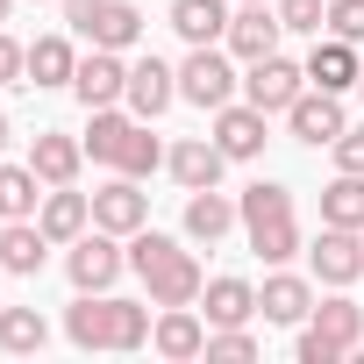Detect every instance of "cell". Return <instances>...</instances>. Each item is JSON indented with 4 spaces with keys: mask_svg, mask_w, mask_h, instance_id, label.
<instances>
[{
    "mask_svg": "<svg viewBox=\"0 0 364 364\" xmlns=\"http://www.w3.org/2000/svg\"><path fill=\"white\" fill-rule=\"evenodd\" d=\"M129 272L143 279V293H150V307H193L200 300V257L178 243V236H157L150 222L129 236Z\"/></svg>",
    "mask_w": 364,
    "mask_h": 364,
    "instance_id": "6da1fadb",
    "label": "cell"
},
{
    "mask_svg": "<svg viewBox=\"0 0 364 364\" xmlns=\"http://www.w3.org/2000/svg\"><path fill=\"white\" fill-rule=\"evenodd\" d=\"M65 336L79 350H143L150 343V307L143 300H114V293H79L65 307Z\"/></svg>",
    "mask_w": 364,
    "mask_h": 364,
    "instance_id": "7a4b0ae2",
    "label": "cell"
},
{
    "mask_svg": "<svg viewBox=\"0 0 364 364\" xmlns=\"http://www.w3.org/2000/svg\"><path fill=\"white\" fill-rule=\"evenodd\" d=\"M86 150H93V164H107V171H129V178H150V171L164 164V150H157L150 122H143V114H122V107H93Z\"/></svg>",
    "mask_w": 364,
    "mask_h": 364,
    "instance_id": "3957f363",
    "label": "cell"
},
{
    "mask_svg": "<svg viewBox=\"0 0 364 364\" xmlns=\"http://www.w3.org/2000/svg\"><path fill=\"white\" fill-rule=\"evenodd\" d=\"M243 229H250V250L264 264H286L300 250V222H293V193L279 186V178H257V186H243Z\"/></svg>",
    "mask_w": 364,
    "mask_h": 364,
    "instance_id": "277c9868",
    "label": "cell"
},
{
    "mask_svg": "<svg viewBox=\"0 0 364 364\" xmlns=\"http://www.w3.org/2000/svg\"><path fill=\"white\" fill-rule=\"evenodd\" d=\"M65 272H72L79 293H107V286L129 272V250H122L114 229H86L79 243H65Z\"/></svg>",
    "mask_w": 364,
    "mask_h": 364,
    "instance_id": "5b68a950",
    "label": "cell"
},
{
    "mask_svg": "<svg viewBox=\"0 0 364 364\" xmlns=\"http://www.w3.org/2000/svg\"><path fill=\"white\" fill-rule=\"evenodd\" d=\"M178 100H193V107H229L236 100V65H229V50H215V43H193V58L178 65Z\"/></svg>",
    "mask_w": 364,
    "mask_h": 364,
    "instance_id": "8992f818",
    "label": "cell"
},
{
    "mask_svg": "<svg viewBox=\"0 0 364 364\" xmlns=\"http://www.w3.org/2000/svg\"><path fill=\"white\" fill-rule=\"evenodd\" d=\"M300 93H307V65H293V58H279V50H272V58H257V65L243 72V100H250V107H264V114H286Z\"/></svg>",
    "mask_w": 364,
    "mask_h": 364,
    "instance_id": "52a82bcc",
    "label": "cell"
},
{
    "mask_svg": "<svg viewBox=\"0 0 364 364\" xmlns=\"http://www.w3.org/2000/svg\"><path fill=\"white\" fill-rule=\"evenodd\" d=\"M279 36H286V22H279V8L272 0H243V8L229 15V58H243V65H257V58H272L279 50Z\"/></svg>",
    "mask_w": 364,
    "mask_h": 364,
    "instance_id": "ba28073f",
    "label": "cell"
},
{
    "mask_svg": "<svg viewBox=\"0 0 364 364\" xmlns=\"http://www.w3.org/2000/svg\"><path fill=\"white\" fill-rule=\"evenodd\" d=\"M307 264H314L321 286H357V279H364V229H328V222H321Z\"/></svg>",
    "mask_w": 364,
    "mask_h": 364,
    "instance_id": "9c48e42d",
    "label": "cell"
},
{
    "mask_svg": "<svg viewBox=\"0 0 364 364\" xmlns=\"http://www.w3.org/2000/svg\"><path fill=\"white\" fill-rule=\"evenodd\" d=\"M150 222V193L136 186L129 171H114L107 186H93V229H114V236H136Z\"/></svg>",
    "mask_w": 364,
    "mask_h": 364,
    "instance_id": "30bf717a",
    "label": "cell"
},
{
    "mask_svg": "<svg viewBox=\"0 0 364 364\" xmlns=\"http://www.w3.org/2000/svg\"><path fill=\"white\" fill-rule=\"evenodd\" d=\"M72 93L86 100V114H93V107H114V100L129 93V65H122V50H100V43H93V50L79 58V72H72Z\"/></svg>",
    "mask_w": 364,
    "mask_h": 364,
    "instance_id": "8fae6325",
    "label": "cell"
},
{
    "mask_svg": "<svg viewBox=\"0 0 364 364\" xmlns=\"http://www.w3.org/2000/svg\"><path fill=\"white\" fill-rule=\"evenodd\" d=\"M286 122H293V136H300V143H314V150H321V143H336V136L350 129L343 93H321V86H307V93L286 107Z\"/></svg>",
    "mask_w": 364,
    "mask_h": 364,
    "instance_id": "7c38bea8",
    "label": "cell"
},
{
    "mask_svg": "<svg viewBox=\"0 0 364 364\" xmlns=\"http://www.w3.org/2000/svg\"><path fill=\"white\" fill-rule=\"evenodd\" d=\"M122 100H129V114L157 122V114L178 100V72H171L164 58H136V65H129V93H122Z\"/></svg>",
    "mask_w": 364,
    "mask_h": 364,
    "instance_id": "4fadbf2b",
    "label": "cell"
},
{
    "mask_svg": "<svg viewBox=\"0 0 364 364\" xmlns=\"http://www.w3.org/2000/svg\"><path fill=\"white\" fill-rule=\"evenodd\" d=\"M164 164H171V178H178V186H186V193H200V186H222V143L215 136H186V143H171L164 150Z\"/></svg>",
    "mask_w": 364,
    "mask_h": 364,
    "instance_id": "5bb4252c",
    "label": "cell"
},
{
    "mask_svg": "<svg viewBox=\"0 0 364 364\" xmlns=\"http://www.w3.org/2000/svg\"><path fill=\"white\" fill-rule=\"evenodd\" d=\"M357 79H364L357 43H343V36H314V50H307V86H321V93H350Z\"/></svg>",
    "mask_w": 364,
    "mask_h": 364,
    "instance_id": "9a60e30c",
    "label": "cell"
},
{
    "mask_svg": "<svg viewBox=\"0 0 364 364\" xmlns=\"http://www.w3.org/2000/svg\"><path fill=\"white\" fill-rule=\"evenodd\" d=\"M215 143H222V157H229V164L257 157V150H264V107H250V100H243V107H236V100H229V107H215Z\"/></svg>",
    "mask_w": 364,
    "mask_h": 364,
    "instance_id": "2e32d148",
    "label": "cell"
},
{
    "mask_svg": "<svg viewBox=\"0 0 364 364\" xmlns=\"http://www.w3.org/2000/svg\"><path fill=\"white\" fill-rule=\"evenodd\" d=\"M36 222H43V236H50V243H79V236L93 229V193L50 186V193H43V208H36Z\"/></svg>",
    "mask_w": 364,
    "mask_h": 364,
    "instance_id": "e0dca14e",
    "label": "cell"
},
{
    "mask_svg": "<svg viewBox=\"0 0 364 364\" xmlns=\"http://www.w3.org/2000/svg\"><path fill=\"white\" fill-rule=\"evenodd\" d=\"M29 164H36L43 186H72L79 164H86V143H79V136H65V129H43V136L29 143Z\"/></svg>",
    "mask_w": 364,
    "mask_h": 364,
    "instance_id": "ac0fdd59",
    "label": "cell"
},
{
    "mask_svg": "<svg viewBox=\"0 0 364 364\" xmlns=\"http://www.w3.org/2000/svg\"><path fill=\"white\" fill-rule=\"evenodd\" d=\"M236 222H243V208H236L222 186H200V193H186V236H193V243H222Z\"/></svg>",
    "mask_w": 364,
    "mask_h": 364,
    "instance_id": "d6986e66",
    "label": "cell"
},
{
    "mask_svg": "<svg viewBox=\"0 0 364 364\" xmlns=\"http://www.w3.org/2000/svg\"><path fill=\"white\" fill-rule=\"evenodd\" d=\"M257 314H264V321H286V328H300V321L314 314V279L272 272V279H264V293H257Z\"/></svg>",
    "mask_w": 364,
    "mask_h": 364,
    "instance_id": "ffe728a7",
    "label": "cell"
},
{
    "mask_svg": "<svg viewBox=\"0 0 364 364\" xmlns=\"http://www.w3.org/2000/svg\"><path fill=\"white\" fill-rule=\"evenodd\" d=\"M200 300H208V328H243V321L257 314V286H250V279H236V272L208 279V286H200Z\"/></svg>",
    "mask_w": 364,
    "mask_h": 364,
    "instance_id": "44dd1931",
    "label": "cell"
},
{
    "mask_svg": "<svg viewBox=\"0 0 364 364\" xmlns=\"http://www.w3.org/2000/svg\"><path fill=\"white\" fill-rule=\"evenodd\" d=\"M307 328L328 336V343H343V350H357V343H364V307L350 300V286H328V300H314Z\"/></svg>",
    "mask_w": 364,
    "mask_h": 364,
    "instance_id": "7402d4cb",
    "label": "cell"
},
{
    "mask_svg": "<svg viewBox=\"0 0 364 364\" xmlns=\"http://www.w3.org/2000/svg\"><path fill=\"white\" fill-rule=\"evenodd\" d=\"M150 343H157V357H171V364L208 357V328H200V314H193V307H164V314H157V328H150Z\"/></svg>",
    "mask_w": 364,
    "mask_h": 364,
    "instance_id": "603a6c76",
    "label": "cell"
},
{
    "mask_svg": "<svg viewBox=\"0 0 364 364\" xmlns=\"http://www.w3.org/2000/svg\"><path fill=\"white\" fill-rule=\"evenodd\" d=\"M43 257H50V236H43V222H36V215H29V222H8V229H0V264H8L15 279L43 272Z\"/></svg>",
    "mask_w": 364,
    "mask_h": 364,
    "instance_id": "cb8c5ba5",
    "label": "cell"
},
{
    "mask_svg": "<svg viewBox=\"0 0 364 364\" xmlns=\"http://www.w3.org/2000/svg\"><path fill=\"white\" fill-rule=\"evenodd\" d=\"M321 222L328 229H364V171H336L321 186Z\"/></svg>",
    "mask_w": 364,
    "mask_h": 364,
    "instance_id": "d4e9b609",
    "label": "cell"
},
{
    "mask_svg": "<svg viewBox=\"0 0 364 364\" xmlns=\"http://www.w3.org/2000/svg\"><path fill=\"white\" fill-rule=\"evenodd\" d=\"M171 29L186 43H222L229 36V8L222 0H171Z\"/></svg>",
    "mask_w": 364,
    "mask_h": 364,
    "instance_id": "484cf974",
    "label": "cell"
},
{
    "mask_svg": "<svg viewBox=\"0 0 364 364\" xmlns=\"http://www.w3.org/2000/svg\"><path fill=\"white\" fill-rule=\"evenodd\" d=\"M43 178H36V164H0V222H29L36 208H43Z\"/></svg>",
    "mask_w": 364,
    "mask_h": 364,
    "instance_id": "4316f807",
    "label": "cell"
},
{
    "mask_svg": "<svg viewBox=\"0 0 364 364\" xmlns=\"http://www.w3.org/2000/svg\"><path fill=\"white\" fill-rule=\"evenodd\" d=\"M72 72H79V50L65 36H36L29 43V86H72Z\"/></svg>",
    "mask_w": 364,
    "mask_h": 364,
    "instance_id": "83f0119b",
    "label": "cell"
},
{
    "mask_svg": "<svg viewBox=\"0 0 364 364\" xmlns=\"http://www.w3.org/2000/svg\"><path fill=\"white\" fill-rule=\"evenodd\" d=\"M43 343H50V321H43L36 307H0V350L29 357V350H43Z\"/></svg>",
    "mask_w": 364,
    "mask_h": 364,
    "instance_id": "f1b7e54d",
    "label": "cell"
},
{
    "mask_svg": "<svg viewBox=\"0 0 364 364\" xmlns=\"http://www.w3.org/2000/svg\"><path fill=\"white\" fill-rule=\"evenodd\" d=\"M143 36V15L129 8V0H107V8H100V22H93V36L86 43H100V50H129Z\"/></svg>",
    "mask_w": 364,
    "mask_h": 364,
    "instance_id": "f546056e",
    "label": "cell"
},
{
    "mask_svg": "<svg viewBox=\"0 0 364 364\" xmlns=\"http://www.w3.org/2000/svg\"><path fill=\"white\" fill-rule=\"evenodd\" d=\"M272 8H279L286 36H321L328 29V0H272Z\"/></svg>",
    "mask_w": 364,
    "mask_h": 364,
    "instance_id": "4dcf8cb0",
    "label": "cell"
},
{
    "mask_svg": "<svg viewBox=\"0 0 364 364\" xmlns=\"http://www.w3.org/2000/svg\"><path fill=\"white\" fill-rule=\"evenodd\" d=\"M208 357L250 364V357H257V336H250V328H208Z\"/></svg>",
    "mask_w": 364,
    "mask_h": 364,
    "instance_id": "1f68e13d",
    "label": "cell"
},
{
    "mask_svg": "<svg viewBox=\"0 0 364 364\" xmlns=\"http://www.w3.org/2000/svg\"><path fill=\"white\" fill-rule=\"evenodd\" d=\"M328 36L364 43V0H328Z\"/></svg>",
    "mask_w": 364,
    "mask_h": 364,
    "instance_id": "d6a6232c",
    "label": "cell"
},
{
    "mask_svg": "<svg viewBox=\"0 0 364 364\" xmlns=\"http://www.w3.org/2000/svg\"><path fill=\"white\" fill-rule=\"evenodd\" d=\"M293 357H300V364H343L350 350H343V343H328V336H314V328L300 321V343H293Z\"/></svg>",
    "mask_w": 364,
    "mask_h": 364,
    "instance_id": "836d02e7",
    "label": "cell"
},
{
    "mask_svg": "<svg viewBox=\"0 0 364 364\" xmlns=\"http://www.w3.org/2000/svg\"><path fill=\"white\" fill-rule=\"evenodd\" d=\"M0 86H29V50L0 29Z\"/></svg>",
    "mask_w": 364,
    "mask_h": 364,
    "instance_id": "e575fe53",
    "label": "cell"
},
{
    "mask_svg": "<svg viewBox=\"0 0 364 364\" xmlns=\"http://www.w3.org/2000/svg\"><path fill=\"white\" fill-rule=\"evenodd\" d=\"M328 150H336V171H364V129H343Z\"/></svg>",
    "mask_w": 364,
    "mask_h": 364,
    "instance_id": "d590c367",
    "label": "cell"
},
{
    "mask_svg": "<svg viewBox=\"0 0 364 364\" xmlns=\"http://www.w3.org/2000/svg\"><path fill=\"white\" fill-rule=\"evenodd\" d=\"M58 8H65V22H72L79 36H93V22H100V8H107V0H58Z\"/></svg>",
    "mask_w": 364,
    "mask_h": 364,
    "instance_id": "8d00e7d4",
    "label": "cell"
},
{
    "mask_svg": "<svg viewBox=\"0 0 364 364\" xmlns=\"http://www.w3.org/2000/svg\"><path fill=\"white\" fill-rule=\"evenodd\" d=\"M8 136H15V129H8V114H0V150H8Z\"/></svg>",
    "mask_w": 364,
    "mask_h": 364,
    "instance_id": "74e56055",
    "label": "cell"
},
{
    "mask_svg": "<svg viewBox=\"0 0 364 364\" xmlns=\"http://www.w3.org/2000/svg\"><path fill=\"white\" fill-rule=\"evenodd\" d=\"M8 15H15V0H0V22H8Z\"/></svg>",
    "mask_w": 364,
    "mask_h": 364,
    "instance_id": "f35d334b",
    "label": "cell"
},
{
    "mask_svg": "<svg viewBox=\"0 0 364 364\" xmlns=\"http://www.w3.org/2000/svg\"><path fill=\"white\" fill-rule=\"evenodd\" d=\"M0 279H8V264H0Z\"/></svg>",
    "mask_w": 364,
    "mask_h": 364,
    "instance_id": "ab89813d",
    "label": "cell"
},
{
    "mask_svg": "<svg viewBox=\"0 0 364 364\" xmlns=\"http://www.w3.org/2000/svg\"><path fill=\"white\" fill-rule=\"evenodd\" d=\"M357 93H364V79H357Z\"/></svg>",
    "mask_w": 364,
    "mask_h": 364,
    "instance_id": "60d3db41",
    "label": "cell"
}]
</instances>
